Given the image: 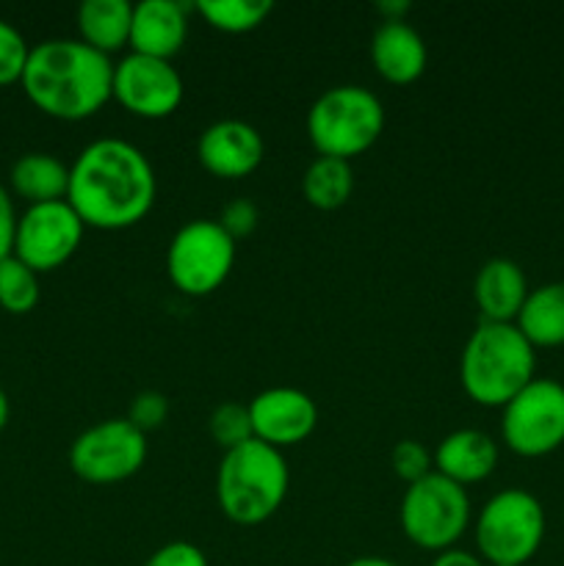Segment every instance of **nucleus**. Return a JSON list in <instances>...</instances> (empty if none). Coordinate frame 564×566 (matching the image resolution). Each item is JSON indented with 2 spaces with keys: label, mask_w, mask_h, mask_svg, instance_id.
Returning <instances> with one entry per match:
<instances>
[{
  "label": "nucleus",
  "mask_w": 564,
  "mask_h": 566,
  "mask_svg": "<svg viewBox=\"0 0 564 566\" xmlns=\"http://www.w3.org/2000/svg\"><path fill=\"white\" fill-rule=\"evenodd\" d=\"M291 484L282 451L260 440L224 453L216 473V501L236 525H260L282 509Z\"/></svg>",
  "instance_id": "4"
},
{
  "label": "nucleus",
  "mask_w": 564,
  "mask_h": 566,
  "mask_svg": "<svg viewBox=\"0 0 564 566\" xmlns=\"http://www.w3.org/2000/svg\"><path fill=\"white\" fill-rule=\"evenodd\" d=\"M169 418V401H166L164 392L158 390H144L133 398L130 412H127V420L136 426L142 434H149V431L160 429Z\"/></svg>",
  "instance_id": "28"
},
{
  "label": "nucleus",
  "mask_w": 564,
  "mask_h": 566,
  "mask_svg": "<svg viewBox=\"0 0 564 566\" xmlns=\"http://www.w3.org/2000/svg\"><path fill=\"white\" fill-rule=\"evenodd\" d=\"M86 224L66 199L48 205H31L17 221L14 258L36 274L55 271L77 252Z\"/></svg>",
  "instance_id": "11"
},
{
  "label": "nucleus",
  "mask_w": 564,
  "mask_h": 566,
  "mask_svg": "<svg viewBox=\"0 0 564 566\" xmlns=\"http://www.w3.org/2000/svg\"><path fill=\"white\" fill-rule=\"evenodd\" d=\"M42 291H39V274L28 269L14 254L0 260V307L11 315H28L36 310Z\"/></svg>",
  "instance_id": "24"
},
{
  "label": "nucleus",
  "mask_w": 564,
  "mask_h": 566,
  "mask_svg": "<svg viewBox=\"0 0 564 566\" xmlns=\"http://www.w3.org/2000/svg\"><path fill=\"white\" fill-rule=\"evenodd\" d=\"M197 11L210 28L224 33H249L274 11L271 0H199Z\"/></svg>",
  "instance_id": "23"
},
{
  "label": "nucleus",
  "mask_w": 564,
  "mask_h": 566,
  "mask_svg": "<svg viewBox=\"0 0 564 566\" xmlns=\"http://www.w3.org/2000/svg\"><path fill=\"white\" fill-rule=\"evenodd\" d=\"M473 298L484 321L514 324L529 298V280L514 260L492 258L476 274Z\"/></svg>",
  "instance_id": "17"
},
{
  "label": "nucleus",
  "mask_w": 564,
  "mask_h": 566,
  "mask_svg": "<svg viewBox=\"0 0 564 566\" xmlns=\"http://www.w3.org/2000/svg\"><path fill=\"white\" fill-rule=\"evenodd\" d=\"M534 368V346L518 326L481 321L464 343L459 381L470 401L503 409L529 381L536 379Z\"/></svg>",
  "instance_id": "3"
},
{
  "label": "nucleus",
  "mask_w": 564,
  "mask_h": 566,
  "mask_svg": "<svg viewBox=\"0 0 564 566\" xmlns=\"http://www.w3.org/2000/svg\"><path fill=\"white\" fill-rule=\"evenodd\" d=\"M28 55H31V48H28L25 36L11 22L0 20V86L22 81Z\"/></svg>",
  "instance_id": "26"
},
{
  "label": "nucleus",
  "mask_w": 564,
  "mask_h": 566,
  "mask_svg": "<svg viewBox=\"0 0 564 566\" xmlns=\"http://www.w3.org/2000/svg\"><path fill=\"white\" fill-rule=\"evenodd\" d=\"M370 61L387 83L407 86L426 72L424 36L404 20H385L370 39Z\"/></svg>",
  "instance_id": "16"
},
{
  "label": "nucleus",
  "mask_w": 564,
  "mask_h": 566,
  "mask_svg": "<svg viewBox=\"0 0 564 566\" xmlns=\"http://www.w3.org/2000/svg\"><path fill=\"white\" fill-rule=\"evenodd\" d=\"M20 86L42 114L81 122L114 97V64L81 39H48L31 48Z\"/></svg>",
  "instance_id": "2"
},
{
  "label": "nucleus",
  "mask_w": 564,
  "mask_h": 566,
  "mask_svg": "<svg viewBox=\"0 0 564 566\" xmlns=\"http://www.w3.org/2000/svg\"><path fill=\"white\" fill-rule=\"evenodd\" d=\"M260 213H258V205L249 202V199H232L224 210H221V230L232 238V241H241V238L252 235L254 227H258Z\"/></svg>",
  "instance_id": "29"
},
{
  "label": "nucleus",
  "mask_w": 564,
  "mask_h": 566,
  "mask_svg": "<svg viewBox=\"0 0 564 566\" xmlns=\"http://www.w3.org/2000/svg\"><path fill=\"white\" fill-rule=\"evenodd\" d=\"M9 415H11L9 396H6V390H3V387H0V431H3L6 423H9Z\"/></svg>",
  "instance_id": "35"
},
{
  "label": "nucleus",
  "mask_w": 564,
  "mask_h": 566,
  "mask_svg": "<svg viewBox=\"0 0 564 566\" xmlns=\"http://www.w3.org/2000/svg\"><path fill=\"white\" fill-rule=\"evenodd\" d=\"M186 6L177 3V0H142V3L133 6V53L171 61L186 44Z\"/></svg>",
  "instance_id": "15"
},
{
  "label": "nucleus",
  "mask_w": 564,
  "mask_h": 566,
  "mask_svg": "<svg viewBox=\"0 0 564 566\" xmlns=\"http://www.w3.org/2000/svg\"><path fill=\"white\" fill-rule=\"evenodd\" d=\"M147 451V434L127 418H111L75 437L70 468L86 484H119L144 468Z\"/></svg>",
  "instance_id": "10"
},
{
  "label": "nucleus",
  "mask_w": 564,
  "mask_h": 566,
  "mask_svg": "<svg viewBox=\"0 0 564 566\" xmlns=\"http://www.w3.org/2000/svg\"><path fill=\"white\" fill-rule=\"evenodd\" d=\"M379 11L385 14V20H404V14L409 11V3H379Z\"/></svg>",
  "instance_id": "33"
},
{
  "label": "nucleus",
  "mask_w": 564,
  "mask_h": 566,
  "mask_svg": "<svg viewBox=\"0 0 564 566\" xmlns=\"http://www.w3.org/2000/svg\"><path fill=\"white\" fill-rule=\"evenodd\" d=\"M199 164L221 180H241L263 164L265 144L254 125L243 119H219L208 125L197 144Z\"/></svg>",
  "instance_id": "14"
},
{
  "label": "nucleus",
  "mask_w": 564,
  "mask_h": 566,
  "mask_svg": "<svg viewBox=\"0 0 564 566\" xmlns=\"http://www.w3.org/2000/svg\"><path fill=\"white\" fill-rule=\"evenodd\" d=\"M144 566H210L208 556L191 542H169L158 547Z\"/></svg>",
  "instance_id": "30"
},
{
  "label": "nucleus",
  "mask_w": 564,
  "mask_h": 566,
  "mask_svg": "<svg viewBox=\"0 0 564 566\" xmlns=\"http://www.w3.org/2000/svg\"><path fill=\"white\" fill-rule=\"evenodd\" d=\"M390 464H393V473H396L401 481H407V486L415 484V481L426 479L429 473H435V470H431L435 457H431L429 448L418 440L398 442L390 453Z\"/></svg>",
  "instance_id": "27"
},
{
  "label": "nucleus",
  "mask_w": 564,
  "mask_h": 566,
  "mask_svg": "<svg viewBox=\"0 0 564 566\" xmlns=\"http://www.w3.org/2000/svg\"><path fill=\"white\" fill-rule=\"evenodd\" d=\"M435 468V473L457 481L459 486L490 479L498 468V442L479 429L451 431L437 446Z\"/></svg>",
  "instance_id": "18"
},
{
  "label": "nucleus",
  "mask_w": 564,
  "mask_h": 566,
  "mask_svg": "<svg viewBox=\"0 0 564 566\" xmlns=\"http://www.w3.org/2000/svg\"><path fill=\"white\" fill-rule=\"evenodd\" d=\"M11 191L31 205H48L66 199L70 191V166L50 153H28L11 166Z\"/></svg>",
  "instance_id": "19"
},
{
  "label": "nucleus",
  "mask_w": 564,
  "mask_h": 566,
  "mask_svg": "<svg viewBox=\"0 0 564 566\" xmlns=\"http://www.w3.org/2000/svg\"><path fill=\"white\" fill-rule=\"evenodd\" d=\"M514 326L534 348L564 346V282H547L529 291Z\"/></svg>",
  "instance_id": "21"
},
{
  "label": "nucleus",
  "mask_w": 564,
  "mask_h": 566,
  "mask_svg": "<svg viewBox=\"0 0 564 566\" xmlns=\"http://www.w3.org/2000/svg\"><path fill=\"white\" fill-rule=\"evenodd\" d=\"M470 523V497L464 486L440 473L407 486L401 501V531L412 545L446 553L462 539Z\"/></svg>",
  "instance_id": "7"
},
{
  "label": "nucleus",
  "mask_w": 564,
  "mask_h": 566,
  "mask_svg": "<svg viewBox=\"0 0 564 566\" xmlns=\"http://www.w3.org/2000/svg\"><path fill=\"white\" fill-rule=\"evenodd\" d=\"M210 437L216 440V446L232 451V448L243 446V442L254 440V429H252V415H249V403H221V407L213 409L208 420Z\"/></svg>",
  "instance_id": "25"
},
{
  "label": "nucleus",
  "mask_w": 564,
  "mask_h": 566,
  "mask_svg": "<svg viewBox=\"0 0 564 566\" xmlns=\"http://www.w3.org/2000/svg\"><path fill=\"white\" fill-rule=\"evenodd\" d=\"M133 3L127 0H86L77 9V31L81 42L97 53L111 55L130 44Z\"/></svg>",
  "instance_id": "20"
},
{
  "label": "nucleus",
  "mask_w": 564,
  "mask_h": 566,
  "mask_svg": "<svg viewBox=\"0 0 564 566\" xmlns=\"http://www.w3.org/2000/svg\"><path fill=\"white\" fill-rule=\"evenodd\" d=\"M431 566H484V562H481L476 553L451 547V551H446V553H437Z\"/></svg>",
  "instance_id": "32"
},
{
  "label": "nucleus",
  "mask_w": 564,
  "mask_h": 566,
  "mask_svg": "<svg viewBox=\"0 0 564 566\" xmlns=\"http://www.w3.org/2000/svg\"><path fill=\"white\" fill-rule=\"evenodd\" d=\"M346 566H401V564L390 562V558H379V556H359L354 558V562H348Z\"/></svg>",
  "instance_id": "34"
},
{
  "label": "nucleus",
  "mask_w": 564,
  "mask_h": 566,
  "mask_svg": "<svg viewBox=\"0 0 564 566\" xmlns=\"http://www.w3.org/2000/svg\"><path fill=\"white\" fill-rule=\"evenodd\" d=\"M501 434L518 457H547L564 446V385L534 379L503 407Z\"/></svg>",
  "instance_id": "9"
},
{
  "label": "nucleus",
  "mask_w": 564,
  "mask_h": 566,
  "mask_svg": "<svg viewBox=\"0 0 564 566\" xmlns=\"http://www.w3.org/2000/svg\"><path fill=\"white\" fill-rule=\"evenodd\" d=\"M385 130V108L365 86L326 88L307 114V136L324 158L352 160Z\"/></svg>",
  "instance_id": "5"
},
{
  "label": "nucleus",
  "mask_w": 564,
  "mask_h": 566,
  "mask_svg": "<svg viewBox=\"0 0 564 566\" xmlns=\"http://www.w3.org/2000/svg\"><path fill=\"white\" fill-rule=\"evenodd\" d=\"M236 265V241L219 221L197 219L175 232L166 252V271L186 296H208L219 291Z\"/></svg>",
  "instance_id": "8"
},
{
  "label": "nucleus",
  "mask_w": 564,
  "mask_h": 566,
  "mask_svg": "<svg viewBox=\"0 0 564 566\" xmlns=\"http://www.w3.org/2000/svg\"><path fill=\"white\" fill-rule=\"evenodd\" d=\"M249 415H252L254 440L276 451L304 442L318 423L315 401L296 387H271L258 392L249 401Z\"/></svg>",
  "instance_id": "13"
},
{
  "label": "nucleus",
  "mask_w": 564,
  "mask_h": 566,
  "mask_svg": "<svg viewBox=\"0 0 564 566\" xmlns=\"http://www.w3.org/2000/svg\"><path fill=\"white\" fill-rule=\"evenodd\" d=\"M302 191L313 208L337 210L348 202L354 191V171L348 160L318 158L307 166L302 177Z\"/></svg>",
  "instance_id": "22"
},
{
  "label": "nucleus",
  "mask_w": 564,
  "mask_h": 566,
  "mask_svg": "<svg viewBox=\"0 0 564 566\" xmlns=\"http://www.w3.org/2000/svg\"><path fill=\"white\" fill-rule=\"evenodd\" d=\"M114 99L142 119H164L182 103V77L171 61L130 53L114 64Z\"/></svg>",
  "instance_id": "12"
},
{
  "label": "nucleus",
  "mask_w": 564,
  "mask_h": 566,
  "mask_svg": "<svg viewBox=\"0 0 564 566\" xmlns=\"http://www.w3.org/2000/svg\"><path fill=\"white\" fill-rule=\"evenodd\" d=\"M158 182L147 155L122 138H100L81 149L70 166L72 205L94 230H127L153 210Z\"/></svg>",
  "instance_id": "1"
},
{
  "label": "nucleus",
  "mask_w": 564,
  "mask_h": 566,
  "mask_svg": "<svg viewBox=\"0 0 564 566\" xmlns=\"http://www.w3.org/2000/svg\"><path fill=\"white\" fill-rule=\"evenodd\" d=\"M17 221H20V216L14 210V199L6 191V186H0V260L14 254Z\"/></svg>",
  "instance_id": "31"
},
{
  "label": "nucleus",
  "mask_w": 564,
  "mask_h": 566,
  "mask_svg": "<svg viewBox=\"0 0 564 566\" xmlns=\"http://www.w3.org/2000/svg\"><path fill=\"white\" fill-rule=\"evenodd\" d=\"M545 509L531 492L503 490L492 495L476 520V547L490 566H523L545 539Z\"/></svg>",
  "instance_id": "6"
}]
</instances>
